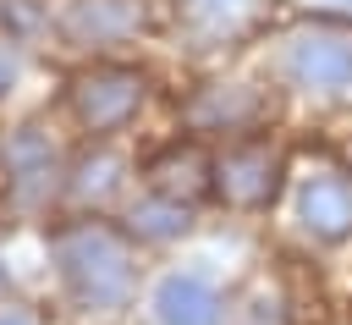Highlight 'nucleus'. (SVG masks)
<instances>
[{"mask_svg":"<svg viewBox=\"0 0 352 325\" xmlns=\"http://www.w3.org/2000/svg\"><path fill=\"white\" fill-rule=\"evenodd\" d=\"M231 325H292V314H286V297H275V292H253V297H242L236 303V319Z\"/></svg>","mask_w":352,"mask_h":325,"instance_id":"15","label":"nucleus"},{"mask_svg":"<svg viewBox=\"0 0 352 325\" xmlns=\"http://www.w3.org/2000/svg\"><path fill=\"white\" fill-rule=\"evenodd\" d=\"M0 325H44V314L22 297H0Z\"/></svg>","mask_w":352,"mask_h":325,"instance_id":"17","label":"nucleus"},{"mask_svg":"<svg viewBox=\"0 0 352 325\" xmlns=\"http://www.w3.org/2000/svg\"><path fill=\"white\" fill-rule=\"evenodd\" d=\"M154 94H160L154 66L126 61V55H94L82 66H72V77L60 88V110L77 138H126L148 116Z\"/></svg>","mask_w":352,"mask_h":325,"instance_id":"3","label":"nucleus"},{"mask_svg":"<svg viewBox=\"0 0 352 325\" xmlns=\"http://www.w3.org/2000/svg\"><path fill=\"white\" fill-rule=\"evenodd\" d=\"M138 187L182 198V204H209L214 198V143L192 132L160 138L148 154H138Z\"/></svg>","mask_w":352,"mask_h":325,"instance_id":"12","label":"nucleus"},{"mask_svg":"<svg viewBox=\"0 0 352 325\" xmlns=\"http://www.w3.org/2000/svg\"><path fill=\"white\" fill-rule=\"evenodd\" d=\"M116 220L126 226V237L138 248H176L198 231V204H182V198H165V193H148V187H132L126 204L116 209Z\"/></svg>","mask_w":352,"mask_h":325,"instance_id":"13","label":"nucleus"},{"mask_svg":"<svg viewBox=\"0 0 352 325\" xmlns=\"http://www.w3.org/2000/svg\"><path fill=\"white\" fill-rule=\"evenodd\" d=\"M280 226L302 248H341L352 242V160L314 149L292 160L286 193H280Z\"/></svg>","mask_w":352,"mask_h":325,"instance_id":"5","label":"nucleus"},{"mask_svg":"<svg viewBox=\"0 0 352 325\" xmlns=\"http://www.w3.org/2000/svg\"><path fill=\"white\" fill-rule=\"evenodd\" d=\"M286 176H292V149H286L280 127L214 143V204L242 215V220L280 209Z\"/></svg>","mask_w":352,"mask_h":325,"instance_id":"6","label":"nucleus"},{"mask_svg":"<svg viewBox=\"0 0 352 325\" xmlns=\"http://www.w3.org/2000/svg\"><path fill=\"white\" fill-rule=\"evenodd\" d=\"M44 264L60 308L77 319H121L143 303V248L126 237L116 215H82L60 209L55 226L44 231Z\"/></svg>","mask_w":352,"mask_h":325,"instance_id":"1","label":"nucleus"},{"mask_svg":"<svg viewBox=\"0 0 352 325\" xmlns=\"http://www.w3.org/2000/svg\"><path fill=\"white\" fill-rule=\"evenodd\" d=\"M258 72L280 94V105L308 110H352V17L308 11L270 33Z\"/></svg>","mask_w":352,"mask_h":325,"instance_id":"2","label":"nucleus"},{"mask_svg":"<svg viewBox=\"0 0 352 325\" xmlns=\"http://www.w3.org/2000/svg\"><path fill=\"white\" fill-rule=\"evenodd\" d=\"M132 187H138V160L121 149V138H82L72 149V165H66V198H60V209L116 215Z\"/></svg>","mask_w":352,"mask_h":325,"instance_id":"10","label":"nucleus"},{"mask_svg":"<svg viewBox=\"0 0 352 325\" xmlns=\"http://www.w3.org/2000/svg\"><path fill=\"white\" fill-rule=\"evenodd\" d=\"M22 77H28V55H22L16 44H6V39H0V110H6L11 99H16Z\"/></svg>","mask_w":352,"mask_h":325,"instance_id":"16","label":"nucleus"},{"mask_svg":"<svg viewBox=\"0 0 352 325\" xmlns=\"http://www.w3.org/2000/svg\"><path fill=\"white\" fill-rule=\"evenodd\" d=\"M182 132L204 138V143H226V138H248V132H264L275 127L280 116V94L270 88V77H209L198 83L182 105Z\"/></svg>","mask_w":352,"mask_h":325,"instance_id":"7","label":"nucleus"},{"mask_svg":"<svg viewBox=\"0 0 352 325\" xmlns=\"http://www.w3.org/2000/svg\"><path fill=\"white\" fill-rule=\"evenodd\" d=\"M66 165H72V143L44 116H22V121L0 127V204L11 215H22V220L60 215Z\"/></svg>","mask_w":352,"mask_h":325,"instance_id":"4","label":"nucleus"},{"mask_svg":"<svg viewBox=\"0 0 352 325\" xmlns=\"http://www.w3.org/2000/svg\"><path fill=\"white\" fill-rule=\"evenodd\" d=\"M148 325H231L236 297L231 281L214 270V259H176L143 286Z\"/></svg>","mask_w":352,"mask_h":325,"instance_id":"8","label":"nucleus"},{"mask_svg":"<svg viewBox=\"0 0 352 325\" xmlns=\"http://www.w3.org/2000/svg\"><path fill=\"white\" fill-rule=\"evenodd\" d=\"M275 0H170L176 39H187L192 55H226L264 33Z\"/></svg>","mask_w":352,"mask_h":325,"instance_id":"11","label":"nucleus"},{"mask_svg":"<svg viewBox=\"0 0 352 325\" xmlns=\"http://www.w3.org/2000/svg\"><path fill=\"white\" fill-rule=\"evenodd\" d=\"M308 11H330V17H352V0H302Z\"/></svg>","mask_w":352,"mask_h":325,"instance_id":"18","label":"nucleus"},{"mask_svg":"<svg viewBox=\"0 0 352 325\" xmlns=\"http://www.w3.org/2000/svg\"><path fill=\"white\" fill-rule=\"evenodd\" d=\"M154 28V0H60L55 6V44L94 61V55H121Z\"/></svg>","mask_w":352,"mask_h":325,"instance_id":"9","label":"nucleus"},{"mask_svg":"<svg viewBox=\"0 0 352 325\" xmlns=\"http://www.w3.org/2000/svg\"><path fill=\"white\" fill-rule=\"evenodd\" d=\"M55 28V6L50 0H0V39L6 44H33L38 33Z\"/></svg>","mask_w":352,"mask_h":325,"instance_id":"14","label":"nucleus"}]
</instances>
